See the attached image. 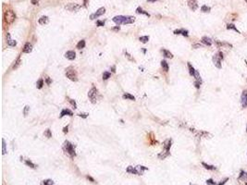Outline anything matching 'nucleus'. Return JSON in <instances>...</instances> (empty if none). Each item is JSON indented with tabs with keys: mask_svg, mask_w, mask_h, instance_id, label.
<instances>
[{
	"mask_svg": "<svg viewBox=\"0 0 247 185\" xmlns=\"http://www.w3.org/2000/svg\"><path fill=\"white\" fill-rule=\"evenodd\" d=\"M66 76L69 78L70 81H78V74L72 67H69L66 69Z\"/></svg>",
	"mask_w": 247,
	"mask_h": 185,
	"instance_id": "nucleus-1",
	"label": "nucleus"
},
{
	"mask_svg": "<svg viewBox=\"0 0 247 185\" xmlns=\"http://www.w3.org/2000/svg\"><path fill=\"white\" fill-rule=\"evenodd\" d=\"M16 19V15L12 10H7L4 14V20L8 24H11Z\"/></svg>",
	"mask_w": 247,
	"mask_h": 185,
	"instance_id": "nucleus-2",
	"label": "nucleus"
},
{
	"mask_svg": "<svg viewBox=\"0 0 247 185\" xmlns=\"http://www.w3.org/2000/svg\"><path fill=\"white\" fill-rule=\"evenodd\" d=\"M224 58V56H223L222 52H219L217 54L214 55L213 57V63L217 69H221V60Z\"/></svg>",
	"mask_w": 247,
	"mask_h": 185,
	"instance_id": "nucleus-3",
	"label": "nucleus"
},
{
	"mask_svg": "<svg viewBox=\"0 0 247 185\" xmlns=\"http://www.w3.org/2000/svg\"><path fill=\"white\" fill-rule=\"evenodd\" d=\"M64 148H65L66 152L69 154L70 157H74L75 156H76L74 147H73V145H71L69 141H65V142H64Z\"/></svg>",
	"mask_w": 247,
	"mask_h": 185,
	"instance_id": "nucleus-4",
	"label": "nucleus"
},
{
	"mask_svg": "<svg viewBox=\"0 0 247 185\" xmlns=\"http://www.w3.org/2000/svg\"><path fill=\"white\" fill-rule=\"evenodd\" d=\"M97 96H98V90L96 88L93 87L88 93V97H89L90 101L93 103V104H95L96 101H97Z\"/></svg>",
	"mask_w": 247,
	"mask_h": 185,
	"instance_id": "nucleus-5",
	"label": "nucleus"
},
{
	"mask_svg": "<svg viewBox=\"0 0 247 185\" xmlns=\"http://www.w3.org/2000/svg\"><path fill=\"white\" fill-rule=\"evenodd\" d=\"M105 8H100L96 12L93 13V14H92L91 16H90V19H91V20H95V19H97L98 17H100V16H102V15L105 14Z\"/></svg>",
	"mask_w": 247,
	"mask_h": 185,
	"instance_id": "nucleus-6",
	"label": "nucleus"
},
{
	"mask_svg": "<svg viewBox=\"0 0 247 185\" xmlns=\"http://www.w3.org/2000/svg\"><path fill=\"white\" fill-rule=\"evenodd\" d=\"M65 8L69 11H77L81 8V6L78 4H75V3H70V4L67 5L65 7Z\"/></svg>",
	"mask_w": 247,
	"mask_h": 185,
	"instance_id": "nucleus-7",
	"label": "nucleus"
},
{
	"mask_svg": "<svg viewBox=\"0 0 247 185\" xmlns=\"http://www.w3.org/2000/svg\"><path fill=\"white\" fill-rule=\"evenodd\" d=\"M241 103L243 108H245L247 106V90H244V91L243 92V94H242Z\"/></svg>",
	"mask_w": 247,
	"mask_h": 185,
	"instance_id": "nucleus-8",
	"label": "nucleus"
},
{
	"mask_svg": "<svg viewBox=\"0 0 247 185\" xmlns=\"http://www.w3.org/2000/svg\"><path fill=\"white\" fill-rule=\"evenodd\" d=\"M188 6L192 11L197 9L198 8V4H197V0H188Z\"/></svg>",
	"mask_w": 247,
	"mask_h": 185,
	"instance_id": "nucleus-9",
	"label": "nucleus"
},
{
	"mask_svg": "<svg viewBox=\"0 0 247 185\" xmlns=\"http://www.w3.org/2000/svg\"><path fill=\"white\" fill-rule=\"evenodd\" d=\"M124 18H125V16H116L112 19V20H113L114 22L119 26V25H120V24H123Z\"/></svg>",
	"mask_w": 247,
	"mask_h": 185,
	"instance_id": "nucleus-10",
	"label": "nucleus"
},
{
	"mask_svg": "<svg viewBox=\"0 0 247 185\" xmlns=\"http://www.w3.org/2000/svg\"><path fill=\"white\" fill-rule=\"evenodd\" d=\"M135 21V18L132 16H125L123 24H132Z\"/></svg>",
	"mask_w": 247,
	"mask_h": 185,
	"instance_id": "nucleus-11",
	"label": "nucleus"
},
{
	"mask_svg": "<svg viewBox=\"0 0 247 185\" xmlns=\"http://www.w3.org/2000/svg\"><path fill=\"white\" fill-rule=\"evenodd\" d=\"M65 57L68 59H69V60H73L76 57V53H75L74 51H68L67 53L65 54Z\"/></svg>",
	"mask_w": 247,
	"mask_h": 185,
	"instance_id": "nucleus-12",
	"label": "nucleus"
},
{
	"mask_svg": "<svg viewBox=\"0 0 247 185\" xmlns=\"http://www.w3.org/2000/svg\"><path fill=\"white\" fill-rule=\"evenodd\" d=\"M66 115H68V116H69V117H71V116H73V113H72V111H70L69 109H63L62 111L60 112V115H59V118H63L64 116H66Z\"/></svg>",
	"mask_w": 247,
	"mask_h": 185,
	"instance_id": "nucleus-13",
	"label": "nucleus"
},
{
	"mask_svg": "<svg viewBox=\"0 0 247 185\" xmlns=\"http://www.w3.org/2000/svg\"><path fill=\"white\" fill-rule=\"evenodd\" d=\"M32 50H33V45H31L30 43H26L24 45V47H23V53H31L32 52Z\"/></svg>",
	"mask_w": 247,
	"mask_h": 185,
	"instance_id": "nucleus-14",
	"label": "nucleus"
},
{
	"mask_svg": "<svg viewBox=\"0 0 247 185\" xmlns=\"http://www.w3.org/2000/svg\"><path fill=\"white\" fill-rule=\"evenodd\" d=\"M201 41H202V43L204 44V45H207V46H210V45H212V41H211V39L208 38V37H207V36L203 37Z\"/></svg>",
	"mask_w": 247,
	"mask_h": 185,
	"instance_id": "nucleus-15",
	"label": "nucleus"
},
{
	"mask_svg": "<svg viewBox=\"0 0 247 185\" xmlns=\"http://www.w3.org/2000/svg\"><path fill=\"white\" fill-rule=\"evenodd\" d=\"M171 144H172V141L170 139H168L164 142V149L166 151H169L170 147H171Z\"/></svg>",
	"mask_w": 247,
	"mask_h": 185,
	"instance_id": "nucleus-16",
	"label": "nucleus"
},
{
	"mask_svg": "<svg viewBox=\"0 0 247 185\" xmlns=\"http://www.w3.org/2000/svg\"><path fill=\"white\" fill-rule=\"evenodd\" d=\"M48 20H48V17L47 16H42L38 20V22L42 25H45V24H46V23H48Z\"/></svg>",
	"mask_w": 247,
	"mask_h": 185,
	"instance_id": "nucleus-17",
	"label": "nucleus"
},
{
	"mask_svg": "<svg viewBox=\"0 0 247 185\" xmlns=\"http://www.w3.org/2000/svg\"><path fill=\"white\" fill-rule=\"evenodd\" d=\"M169 155H170L169 151H166V150H165L164 152L160 153V154L157 156V157H158V158H159V159H165L167 157H168Z\"/></svg>",
	"mask_w": 247,
	"mask_h": 185,
	"instance_id": "nucleus-18",
	"label": "nucleus"
},
{
	"mask_svg": "<svg viewBox=\"0 0 247 185\" xmlns=\"http://www.w3.org/2000/svg\"><path fill=\"white\" fill-rule=\"evenodd\" d=\"M135 168L138 171V175H142L143 172H144V170H147L148 169V168L144 167V166H137V167H135Z\"/></svg>",
	"mask_w": 247,
	"mask_h": 185,
	"instance_id": "nucleus-19",
	"label": "nucleus"
},
{
	"mask_svg": "<svg viewBox=\"0 0 247 185\" xmlns=\"http://www.w3.org/2000/svg\"><path fill=\"white\" fill-rule=\"evenodd\" d=\"M126 171H127L128 173H132V174H136V175H138V171H137V169H136V168H133V167H132V166L128 167L127 169H126Z\"/></svg>",
	"mask_w": 247,
	"mask_h": 185,
	"instance_id": "nucleus-20",
	"label": "nucleus"
},
{
	"mask_svg": "<svg viewBox=\"0 0 247 185\" xmlns=\"http://www.w3.org/2000/svg\"><path fill=\"white\" fill-rule=\"evenodd\" d=\"M202 165L204 166L205 169H208V170H216V169H217V168L215 167V166L208 165V164H207V163H205V162H202Z\"/></svg>",
	"mask_w": 247,
	"mask_h": 185,
	"instance_id": "nucleus-21",
	"label": "nucleus"
},
{
	"mask_svg": "<svg viewBox=\"0 0 247 185\" xmlns=\"http://www.w3.org/2000/svg\"><path fill=\"white\" fill-rule=\"evenodd\" d=\"M122 97H123V99H126V100H135V97H134L132 94H128V93H126V94H124L123 96H122Z\"/></svg>",
	"mask_w": 247,
	"mask_h": 185,
	"instance_id": "nucleus-22",
	"label": "nucleus"
},
{
	"mask_svg": "<svg viewBox=\"0 0 247 185\" xmlns=\"http://www.w3.org/2000/svg\"><path fill=\"white\" fill-rule=\"evenodd\" d=\"M239 180H242L243 181H247V173L244 172L243 170L241 171V174L239 176Z\"/></svg>",
	"mask_w": 247,
	"mask_h": 185,
	"instance_id": "nucleus-23",
	"label": "nucleus"
},
{
	"mask_svg": "<svg viewBox=\"0 0 247 185\" xmlns=\"http://www.w3.org/2000/svg\"><path fill=\"white\" fill-rule=\"evenodd\" d=\"M162 52H163V55H164L165 57H168V58H172L173 57V55L170 53L169 51L166 50V49H163Z\"/></svg>",
	"mask_w": 247,
	"mask_h": 185,
	"instance_id": "nucleus-24",
	"label": "nucleus"
},
{
	"mask_svg": "<svg viewBox=\"0 0 247 185\" xmlns=\"http://www.w3.org/2000/svg\"><path fill=\"white\" fill-rule=\"evenodd\" d=\"M136 12H137L138 14H144V15H145V16H147V17H150L149 13L146 12V11H144V10L142 8H137V9H136Z\"/></svg>",
	"mask_w": 247,
	"mask_h": 185,
	"instance_id": "nucleus-25",
	"label": "nucleus"
},
{
	"mask_svg": "<svg viewBox=\"0 0 247 185\" xmlns=\"http://www.w3.org/2000/svg\"><path fill=\"white\" fill-rule=\"evenodd\" d=\"M161 67H162L163 70L165 71H168V64L166 60H162L161 61Z\"/></svg>",
	"mask_w": 247,
	"mask_h": 185,
	"instance_id": "nucleus-26",
	"label": "nucleus"
},
{
	"mask_svg": "<svg viewBox=\"0 0 247 185\" xmlns=\"http://www.w3.org/2000/svg\"><path fill=\"white\" fill-rule=\"evenodd\" d=\"M187 65H188V68H189V72H190V75L191 76H195V71H196V69H195V68L192 67V66L191 65L190 63H188Z\"/></svg>",
	"mask_w": 247,
	"mask_h": 185,
	"instance_id": "nucleus-27",
	"label": "nucleus"
},
{
	"mask_svg": "<svg viewBox=\"0 0 247 185\" xmlns=\"http://www.w3.org/2000/svg\"><path fill=\"white\" fill-rule=\"evenodd\" d=\"M43 86H44V80H43V79L38 80V81H37V82H36L37 89H42Z\"/></svg>",
	"mask_w": 247,
	"mask_h": 185,
	"instance_id": "nucleus-28",
	"label": "nucleus"
},
{
	"mask_svg": "<svg viewBox=\"0 0 247 185\" xmlns=\"http://www.w3.org/2000/svg\"><path fill=\"white\" fill-rule=\"evenodd\" d=\"M84 46H85V41L84 40H81L79 43L77 44V48L78 49L84 48Z\"/></svg>",
	"mask_w": 247,
	"mask_h": 185,
	"instance_id": "nucleus-29",
	"label": "nucleus"
},
{
	"mask_svg": "<svg viewBox=\"0 0 247 185\" xmlns=\"http://www.w3.org/2000/svg\"><path fill=\"white\" fill-rule=\"evenodd\" d=\"M25 164H26V165L28 166V167L32 168V169H35V168H36V166H35L34 164H33V163L32 162L31 160H25Z\"/></svg>",
	"mask_w": 247,
	"mask_h": 185,
	"instance_id": "nucleus-30",
	"label": "nucleus"
},
{
	"mask_svg": "<svg viewBox=\"0 0 247 185\" xmlns=\"http://www.w3.org/2000/svg\"><path fill=\"white\" fill-rule=\"evenodd\" d=\"M139 40H140L143 44H146L148 41H149V36H141L140 38H139Z\"/></svg>",
	"mask_w": 247,
	"mask_h": 185,
	"instance_id": "nucleus-31",
	"label": "nucleus"
},
{
	"mask_svg": "<svg viewBox=\"0 0 247 185\" xmlns=\"http://www.w3.org/2000/svg\"><path fill=\"white\" fill-rule=\"evenodd\" d=\"M44 134H45V136L47 137V138H51V137H52V132H51V130H49V129H47V130H45Z\"/></svg>",
	"mask_w": 247,
	"mask_h": 185,
	"instance_id": "nucleus-32",
	"label": "nucleus"
},
{
	"mask_svg": "<svg viewBox=\"0 0 247 185\" xmlns=\"http://www.w3.org/2000/svg\"><path fill=\"white\" fill-rule=\"evenodd\" d=\"M227 29H228V30H234L235 32H237V33H240L239 30H237V29H236V27H235V25H234V24H228Z\"/></svg>",
	"mask_w": 247,
	"mask_h": 185,
	"instance_id": "nucleus-33",
	"label": "nucleus"
},
{
	"mask_svg": "<svg viewBox=\"0 0 247 185\" xmlns=\"http://www.w3.org/2000/svg\"><path fill=\"white\" fill-rule=\"evenodd\" d=\"M110 76H111V74L109 73V72H107V71H105L103 73V80H107V79H109L110 78Z\"/></svg>",
	"mask_w": 247,
	"mask_h": 185,
	"instance_id": "nucleus-34",
	"label": "nucleus"
},
{
	"mask_svg": "<svg viewBox=\"0 0 247 185\" xmlns=\"http://www.w3.org/2000/svg\"><path fill=\"white\" fill-rule=\"evenodd\" d=\"M210 9H211V8H209V7L205 6H205H203L202 8H201V10H202L203 12H209V11H210Z\"/></svg>",
	"mask_w": 247,
	"mask_h": 185,
	"instance_id": "nucleus-35",
	"label": "nucleus"
},
{
	"mask_svg": "<svg viewBox=\"0 0 247 185\" xmlns=\"http://www.w3.org/2000/svg\"><path fill=\"white\" fill-rule=\"evenodd\" d=\"M8 45H10V46H15V45H17V42L14 40H10V39H8Z\"/></svg>",
	"mask_w": 247,
	"mask_h": 185,
	"instance_id": "nucleus-36",
	"label": "nucleus"
},
{
	"mask_svg": "<svg viewBox=\"0 0 247 185\" xmlns=\"http://www.w3.org/2000/svg\"><path fill=\"white\" fill-rule=\"evenodd\" d=\"M44 185H54V181L52 180H45L44 181Z\"/></svg>",
	"mask_w": 247,
	"mask_h": 185,
	"instance_id": "nucleus-37",
	"label": "nucleus"
},
{
	"mask_svg": "<svg viewBox=\"0 0 247 185\" xmlns=\"http://www.w3.org/2000/svg\"><path fill=\"white\" fill-rule=\"evenodd\" d=\"M2 150H3V155H5L7 153V149H6V142H5L4 139H2Z\"/></svg>",
	"mask_w": 247,
	"mask_h": 185,
	"instance_id": "nucleus-38",
	"label": "nucleus"
},
{
	"mask_svg": "<svg viewBox=\"0 0 247 185\" xmlns=\"http://www.w3.org/2000/svg\"><path fill=\"white\" fill-rule=\"evenodd\" d=\"M29 110H30V106H25L24 109H23V115H24L25 117H26L27 115H28Z\"/></svg>",
	"mask_w": 247,
	"mask_h": 185,
	"instance_id": "nucleus-39",
	"label": "nucleus"
},
{
	"mask_svg": "<svg viewBox=\"0 0 247 185\" xmlns=\"http://www.w3.org/2000/svg\"><path fill=\"white\" fill-rule=\"evenodd\" d=\"M207 185H217V183L215 182V181H213L212 179H209V180H207Z\"/></svg>",
	"mask_w": 247,
	"mask_h": 185,
	"instance_id": "nucleus-40",
	"label": "nucleus"
},
{
	"mask_svg": "<svg viewBox=\"0 0 247 185\" xmlns=\"http://www.w3.org/2000/svg\"><path fill=\"white\" fill-rule=\"evenodd\" d=\"M125 56H126V57H128V58L130 59L131 61H132V62H135V59L133 58V57H131V55L128 52H125Z\"/></svg>",
	"mask_w": 247,
	"mask_h": 185,
	"instance_id": "nucleus-41",
	"label": "nucleus"
},
{
	"mask_svg": "<svg viewBox=\"0 0 247 185\" xmlns=\"http://www.w3.org/2000/svg\"><path fill=\"white\" fill-rule=\"evenodd\" d=\"M20 57H19V58L17 59L16 62H15V65L13 66V69H17V68H18L19 66H20Z\"/></svg>",
	"mask_w": 247,
	"mask_h": 185,
	"instance_id": "nucleus-42",
	"label": "nucleus"
},
{
	"mask_svg": "<svg viewBox=\"0 0 247 185\" xmlns=\"http://www.w3.org/2000/svg\"><path fill=\"white\" fill-rule=\"evenodd\" d=\"M201 84H202V81H195V86L197 88V89H199V88H200Z\"/></svg>",
	"mask_w": 247,
	"mask_h": 185,
	"instance_id": "nucleus-43",
	"label": "nucleus"
},
{
	"mask_svg": "<svg viewBox=\"0 0 247 185\" xmlns=\"http://www.w3.org/2000/svg\"><path fill=\"white\" fill-rule=\"evenodd\" d=\"M88 113H80V114H78V116L79 117H81V118H86L88 117Z\"/></svg>",
	"mask_w": 247,
	"mask_h": 185,
	"instance_id": "nucleus-44",
	"label": "nucleus"
},
{
	"mask_svg": "<svg viewBox=\"0 0 247 185\" xmlns=\"http://www.w3.org/2000/svg\"><path fill=\"white\" fill-rule=\"evenodd\" d=\"M69 103H70L71 105H72L73 106H74V108H77V104H76V102L74 101L73 99H69Z\"/></svg>",
	"mask_w": 247,
	"mask_h": 185,
	"instance_id": "nucleus-45",
	"label": "nucleus"
},
{
	"mask_svg": "<svg viewBox=\"0 0 247 185\" xmlns=\"http://www.w3.org/2000/svg\"><path fill=\"white\" fill-rule=\"evenodd\" d=\"M96 25L99 27L104 26V25H105V22H104V21H101V20H97V21H96Z\"/></svg>",
	"mask_w": 247,
	"mask_h": 185,
	"instance_id": "nucleus-46",
	"label": "nucleus"
},
{
	"mask_svg": "<svg viewBox=\"0 0 247 185\" xmlns=\"http://www.w3.org/2000/svg\"><path fill=\"white\" fill-rule=\"evenodd\" d=\"M229 181V178H226L225 180H223V181H221V182L219 183V184H217V185H224L225 183L227 182V181Z\"/></svg>",
	"mask_w": 247,
	"mask_h": 185,
	"instance_id": "nucleus-47",
	"label": "nucleus"
},
{
	"mask_svg": "<svg viewBox=\"0 0 247 185\" xmlns=\"http://www.w3.org/2000/svg\"><path fill=\"white\" fill-rule=\"evenodd\" d=\"M45 82H46V84H48V85L52 82V81H51V79L49 77H45Z\"/></svg>",
	"mask_w": 247,
	"mask_h": 185,
	"instance_id": "nucleus-48",
	"label": "nucleus"
},
{
	"mask_svg": "<svg viewBox=\"0 0 247 185\" xmlns=\"http://www.w3.org/2000/svg\"><path fill=\"white\" fill-rule=\"evenodd\" d=\"M181 34L183 35V36H188V31H186V30H182V33H181Z\"/></svg>",
	"mask_w": 247,
	"mask_h": 185,
	"instance_id": "nucleus-49",
	"label": "nucleus"
},
{
	"mask_svg": "<svg viewBox=\"0 0 247 185\" xmlns=\"http://www.w3.org/2000/svg\"><path fill=\"white\" fill-rule=\"evenodd\" d=\"M181 33H182V30H176V31H174L175 34H181Z\"/></svg>",
	"mask_w": 247,
	"mask_h": 185,
	"instance_id": "nucleus-50",
	"label": "nucleus"
},
{
	"mask_svg": "<svg viewBox=\"0 0 247 185\" xmlns=\"http://www.w3.org/2000/svg\"><path fill=\"white\" fill-rule=\"evenodd\" d=\"M39 0H32V4L33 5H38Z\"/></svg>",
	"mask_w": 247,
	"mask_h": 185,
	"instance_id": "nucleus-51",
	"label": "nucleus"
},
{
	"mask_svg": "<svg viewBox=\"0 0 247 185\" xmlns=\"http://www.w3.org/2000/svg\"><path fill=\"white\" fill-rule=\"evenodd\" d=\"M86 178H87L88 180H90V181H91L92 182H95V180L93 179V178L91 177V176H87V177H86Z\"/></svg>",
	"mask_w": 247,
	"mask_h": 185,
	"instance_id": "nucleus-52",
	"label": "nucleus"
},
{
	"mask_svg": "<svg viewBox=\"0 0 247 185\" xmlns=\"http://www.w3.org/2000/svg\"><path fill=\"white\" fill-rule=\"evenodd\" d=\"M68 129H69V126L65 127V128L63 129V132H64V133H67V132H68Z\"/></svg>",
	"mask_w": 247,
	"mask_h": 185,
	"instance_id": "nucleus-53",
	"label": "nucleus"
},
{
	"mask_svg": "<svg viewBox=\"0 0 247 185\" xmlns=\"http://www.w3.org/2000/svg\"><path fill=\"white\" fill-rule=\"evenodd\" d=\"M111 71L113 72V73H115V72H116V67H115V66H112V67H111Z\"/></svg>",
	"mask_w": 247,
	"mask_h": 185,
	"instance_id": "nucleus-54",
	"label": "nucleus"
},
{
	"mask_svg": "<svg viewBox=\"0 0 247 185\" xmlns=\"http://www.w3.org/2000/svg\"><path fill=\"white\" fill-rule=\"evenodd\" d=\"M87 4H88V0H83V5H84V7H87Z\"/></svg>",
	"mask_w": 247,
	"mask_h": 185,
	"instance_id": "nucleus-55",
	"label": "nucleus"
},
{
	"mask_svg": "<svg viewBox=\"0 0 247 185\" xmlns=\"http://www.w3.org/2000/svg\"><path fill=\"white\" fill-rule=\"evenodd\" d=\"M120 27H119V26H117V27H116V28H114V30H116V31H117V30H120Z\"/></svg>",
	"mask_w": 247,
	"mask_h": 185,
	"instance_id": "nucleus-56",
	"label": "nucleus"
},
{
	"mask_svg": "<svg viewBox=\"0 0 247 185\" xmlns=\"http://www.w3.org/2000/svg\"><path fill=\"white\" fill-rule=\"evenodd\" d=\"M149 2H155V1H156V0H148Z\"/></svg>",
	"mask_w": 247,
	"mask_h": 185,
	"instance_id": "nucleus-57",
	"label": "nucleus"
},
{
	"mask_svg": "<svg viewBox=\"0 0 247 185\" xmlns=\"http://www.w3.org/2000/svg\"><path fill=\"white\" fill-rule=\"evenodd\" d=\"M190 185H195V184H190Z\"/></svg>",
	"mask_w": 247,
	"mask_h": 185,
	"instance_id": "nucleus-58",
	"label": "nucleus"
},
{
	"mask_svg": "<svg viewBox=\"0 0 247 185\" xmlns=\"http://www.w3.org/2000/svg\"><path fill=\"white\" fill-rule=\"evenodd\" d=\"M245 185H247V182H246V183H245Z\"/></svg>",
	"mask_w": 247,
	"mask_h": 185,
	"instance_id": "nucleus-59",
	"label": "nucleus"
},
{
	"mask_svg": "<svg viewBox=\"0 0 247 185\" xmlns=\"http://www.w3.org/2000/svg\"><path fill=\"white\" fill-rule=\"evenodd\" d=\"M246 132H247V127H246Z\"/></svg>",
	"mask_w": 247,
	"mask_h": 185,
	"instance_id": "nucleus-60",
	"label": "nucleus"
}]
</instances>
